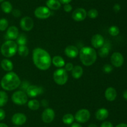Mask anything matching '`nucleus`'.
I'll use <instances>...</instances> for the list:
<instances>
[{"instance_id":"1","label":"nucleus","mask_w":127,"mask_h":127,"mask_svg":"<svg viewBox=\"0 0 127 127\" xmlns=\"http://www.w3.org/2000/svg\"><path fill=\"white\" fill-rule=\"evenodd\" d=\"M32 60L36 67L41 70H47L52 64L50 55L47 51L40 47H37L33 49Z\"/></svg>"},{"instance_id":"2","label":"nucleus","mask_w":127,"mask_h":127,"mask_svg":"<svg viewBox=\"0 0 127 127\" xmlns=\"http://www.w3.org/2000/svg\"><path fill=\"white\" fill-rule=\"evenodd\" d=\"M21 82L19 77L14 72H9L3 76L1 80V86L4 90L12 91L19 87Z\"/></svg>"},{"instance_id":"3","label":"nucleus","mask_w":127,"mask_h":127,"mask_svg":"<svg viewBox=\"0 0 127 127\" xmlns=\"http://www.w3.org/2000/svg\"><path fill=\"white\" fill-rule=\"evenodd\" d=\"M79 59L84 65L91 66L94 64L97 59V52L91 47H84L79 52Z\"/></svg>"},{"instance_id":"4","label":"nucleus","mask_w":127,"mask_h":127,"mask_svg":"<svg viewBox=\"0 0 127 127\" xmlns=\"http://www.w3.org/2000/svg\"><path fill=\"white\" fill-rule=\"evenodd\" d=\"M18 45L12 40H7L4 42L1 47V53L4 57H11L17 52Z\"/></svg>"},{"instance_id":"5","label":"nucleus","mask_w":127,"mask_h":127,"mask_svg":"<svg viewBox=\"0 0 127 127\" xmlns=\"http://www.w3.org/2000/svg\"><path fill=\"white\" fill-rule=\"evenodd\" d=\"M68 79V75L67 71L64 68H58L53 73V80L55 82L59 85H63L65 84Z\"/></svg>"},{"instance_id":"6","label":"nucleus","mask_w":127,"mask_h":127,"mask_svg":"<svg viewBox=\"0 0 127 127\" xmlns=\"http://www.w3.org/2000/svg\"><path fill=\"white\" fill-rule=\"evenodd\" d=\"M12 102L17 105H23L28 102V96L24 91L18 90L15 92L11 97Z\"/></svg>"},{"instance_id":"7","label":"nucleus","mask_w":127,"mask_h":127,"mask_svg":"<svg viewBox=\"0 0 127 127\" xmlns=\"http://www.w3.org/2000/svg\"><path fill=\"white\" fill-rule=\"evenodd\" d=\"M90 117V112L88 110L83 108V109H81L79 110H78L76 113L75 115H74V119L78 123H86L87 122H88L89 120Z\"/></svg>"},{"instance_id":"8","label":"nucleus","mask_w":127,"mask_h":127,"mask_svg":"<svg viewBox=\"0 0 127 127\" xmlns=\"http://www.w3.org/2000/svg\"><path fill=\"white\" fill-rule=\"evenodd\" d=\"M35 16L40 19H46L51 15V11L47 6H39L34 11Z\"/></svg>"},{"instance_id":"9","label":"nucleus","mask_w":127,"mask_h":127,"mask_svg":"<svg viewBox=\"0 0 127 127\" xmlns=\"http://www.w3.org/2000/svg\"><path fill=\"white\" fill-rule=\"evenodd\" d=\"M20 26L21 29L25 31H30L34 26L33 20L29 16H25L21 19L20 21Z\"/></svg>"},{"instance_id":"10","label":"nucleus","mask_w":127,"mask_h":127,"mask_svg":"<svg viewBox=\"0 0 127 127\" xmlns=\"http://www.w3.org/2000/svg\"><path fill=\"white\" fill-rule=\"evenodd\" d=\"M111 64L115 67H120L124 62V58L120 52H115L112 54L110 57Z\"/></svg>"},{"instance_id":"11","label":"nucleus","mask_w":127,"mask_h":127,"mask_svg":"<svg viewBox=\"0 0 127 127\" xmlns=\"http://www.w3.org/2000/svg\"><path fill=\"white\" fill-rule=\"evenodd\" d=\"M55 117V111L51 108H47L42 112V120L44 123H50L53 122Z\"/></svg>"},{"instance_id":"12","label":"nucleus","mask_w":127,"mask_h":127,"mask_svg":"<svg viewBox=\"0 0 127 127\" xmlns=\"http://www.w3.org/2000/svg\"><path fill=\"white\" fill-rule=\"evenodd\" d=\"M87 11L82 7H79L74 10L72 13V18L78 22L83 21L86 18Z\"/></svg>"},{"instance_id":"13","label":"nucleus","mask_w":127,"mask_h":127,"mask_svg":"<svg viewBox=\"0 0 127 127\" xmlns=\"http://www.w3.org/2000/svg\"><path fill=\"white\" fill-rule=\"evenodd\" d=\"M26 91V94L27 95L28 97L33 98V97H36L37 96L41 94L43 92V89H42V88L37 85H31L28 86Z\"/></svg>"},{"instance_id":"14","label":"nucleus","mask_w":127,"mask_h":127,"mask_svg":"<svg viewBox=\"0 0 127 127\" xmlns=\"http://www.w3.org/2000/svg\"><path fill=\"white\" fill-rule=\"evenodd\" d=\"M104 38L102 35L96 34L92 37L91 44L94 48L99 49L104 45Z\"/></svg>"},{"instance_id":"15","label":"nucleus","mask_w":127,"mask_h":127,"mask_svg":"<svg viewBox=\"0 0 127 127\" xmlns=\"http://www.w3.org/2000/svg\"><path fill=\"white\" fill-rule=\"evenodd\" d=\"M11 120L13 124L15 125H22L27 121V117L24 113H16L12 117Z\"/></svg>"},{"instance_id":"16","label":"nucleus","mask_w":127,"mask_h":127,"mask_svg":"<svg viewBox=\"0 0 127 127\" xmlns=\"http://www.w3.org/2000/svg\"><path fill=\"white\" fill-rule=\"evenodd\" d=\"M79 50L75 46H68L64 49V54L69 58H76L79 54Z\"/></svg>"},{"instance_id":"17","label":"nucleus","mask_w":127,"mask_h":127,"mask_svg":"<svg viewBox=\"0 0 127 127\" xmlns=\"http://www.w3.org/2000/svg\"><path fill=\"white\" fill-rule=\"evenodd\" d=\"M19 35V29L16 26H12L7 29L6 31V36L9 40H14L17 38V37Z\"/></svg>"},{"instance_id":"18","label":"nucleus","mask_w":127,"mask_h":127,"mask_svg":"<svg viewBox=\"0 0 127 127\" xmlns=\"http://www.w3.org/2000/svg\"><path fill=\"white\" fill-rule=\"evenodd\" d=\"M117 96V91L114 87H108L105 92V97L109 102H113L115 100Z\"/></svg>"},{"instance_id":"19","label":"nucleus","mask_w":127,"mask_h":127,"mask_svg":"<svg viewBox=\"0 0 127 127\" xmlns=\"http://www.w3.org/2000/svg\"><path fill=\"white\" fill-rule=\"evenodd\" d=\"M109 111L105 108H99L96 111L95 113V118L97 120L100 121H103L109 117Z\"/></svg>"},{"instance_id":"20","label":"nucleus","mask_w":127,"mask_h":127,"mask_svg":"<svg viewBox=\"0 0 127 127\" xmlns=\"http://www.w3.org/2000/svg\"><path fill=\"white\" fill-rule=\"evenodd\" d=\"M46 5L47 7L51 10H58L62 6V4L59 0H47Z\"/></svg>"},{"instance_id":"21","label":"nucleus","mask_w":127,"mask_h":127,"mask_svg":"<svg viewBox=\"0 0 127 127\" xmlns=\"http://www.w3.org/2000/svg\"><path fill=\"white\" fill-rule=\"evenodd\" d=\"M1 68L5 71L7 72H11L13 69V64L10 60L7 59H4L1 62Z\"/></svg>"},{"instance_id":"22","label":"nucleus","mask_w":127,"mask_h":127,"mask_svg":"<svg viewBox=\"0 0 127 127\" xmlns=\"http://www.w3.org/2000/svg\"><path fill=\"white\" fill-rule=\"evenodd\" d=\"M52 63L58 68H62L65 65V61L61 56H55L52 59Z\"/></svg>"},{"instance_id":"23","label":"nucleus","mask_w":127,"mask_h":127,"mask_svg":"<svg viewBox=\"0 0 127 127\" xmlns=\"http://www.w3.org/2000/svg\"><path fill=\"white\" fill-rule=\"evenodd\" d=\"M83 68L80 65H76L73 67V70H71V75L75 79H78L81 78L83 74Z\"/></svg>"},{"instance_id":"24","label":"nucleus","mask_w":127,"mask_h":127,"mask_svg":"<svg viewBox=\"0 0 127 127\" xmlns=\"http://www.w3.org/2000/svg\"><path fill=\"white\" fill-rule=\"evenodd\" d=\"M1 8L4 13L9 14L12 12V5L9 1H3L1 4Z\"/></svg>"},{"instance_id":"25","label":"nucleus","mask_w":127,"mask_h":127,"mask_svg":"<svg viewBox=\"0 0 127 127\" xmlns=\"http://www.w3.org/2000/svg\"><path fill=\"white\" fill-rule=\"evenodd\" d=\"M27 106L32 110H37L40 107V102L35 99L31 100L27 102Z\"/></svg>"},{"instance_id":"26","label":"nucleus","mask_w":127,"mask_h":127,"mask_svg":"<svg viewBox=\"0 0 127 127\" xmlns=\"http://www.w3.org/2000/svg\"><path fill=\"white\" fill-rule=\"evenodd\" d=\"M17 52L21 57H25L28 56L29 50L28 47L26 46H26H19L17 48Z\"/></svg>"},{"instance_id":"27","label":"nucleus","mask_w":127,"mask_h":127,"mask_svg":"<svg viewBox=\"0 0 127 127\" xmlns=\"http://www.w3.org/2000/svg\"><path fill=\"white\" fill-rule=\"evenodd\" d=\"M63 122L66 125H71L74 120V117L71 113H66L63 117Z\"/></svg>"},{"instance_id":"28","label":"nucleus","mask_w":127,"mask_h":127,"mask_svg":"<svg viewBox=\"0 0 127 127\" xmlns=\"http://www.w3.org/2000/svg\"><path fill=\"white\" fill-rule=\"evenodd\" d=\"M109 52H110V50H109V47L104 45L102 47L99 48V51H98V54L100 57L104 58V57H107L108 55L109 54Z\"/></svg>"},{"instance_id":"29","label":"nucleus","mask_w":127,"mask_h":127,"mask_svg":"<svg viewBox=\"0 0 127 127\" xmlns=\"http://www.w3.org/2000/svg\"><path fill=\"white\" fill-rule=\"evenodd\" d=\"M8 101V95L6 92L0 91V107H4Z\"/></svg>"},{"instance_id":"30","label":"nucleus","mask_w":127,"mask_h":127,"mask_svg":"<svg viewBox=\"0 0 127 127\" xmlns=\"http://www.w3.org/2000/svg\"><path fill=\"white\" fill-rule=\"evenodd\" d=\"M27 42V37L25 34H19L17 38L16 39V43L19 46H26Z\"/></svg>"},{"instance_id":"31","label":"nucleus","mask_w":127,"mask_h":127,"mask_svg":"<svg viewBox=\"0 0 127 127\" xmlns=\"http://www.w3.org/2000/svg\"><path fill=\"white\" fill-rule=\"evenodd\" d=\"M109 33L112 36H117L120 33V29L116 26H112L109 29Z\"/></svg>"},{"instance_id":"32","label":"nucleus","mask_w":127,"mask_h":127,"mask_svg":"<svg viewBox=\"0 0 127 127\" xmlns=\"http://www.w3.org/2000/svg\"><path fill=\"white\" fill-rule=\"evenodd\" d=\"M9 22L6 19L1 18L0 19V31H4L5 30L8 28Z\"/></svg>"},{"instance_id":"33","label":"nucleus","mask_w":127,"mask_h":127,"mask_svg":"<svg viewBox=\"0 0 127 127\" xmlns=\"http://www.w3.org/2000/svg\"><path fill=\"white\" fill-rule=\"evenodd\" d=\"M99 15V12L96 9H91L87 12V16L91 19H95Z\"/></svg>"},{"instance_id":"34","label":"nucleus","mask_w":127,"mask_h":127,"mask_svg":"<svg viewBox=\"0 0 127 127\" xmlns=\"http://www.w3.org/2000/svg\"><path fill=\"white\" fill-rule=\"evenodd\" d=\"M113 68L112 67V65H110V64H105L104 65V66L103 67V70L104 72L107 73H109L112 71Z\"/></svg>"},{"instance_id":"35","label":"nucleus","mask_w":127,"mask_h":127,"mask_svg":"<svg viewBox=\"0 0 127 127\" xmlns=\"http://www.w3.org/2000/svg\"><path fill=\"white\" fill-rule=\"evenodd\" d=\"M12 16H14V17H19L21 16V12L19 9H12Z\"/></svg>"},{"instance_id":"36","label":"nucleus","mask_w":127,"mask_h":127,"mask_svg":"<svg viewBox=\"0 0 127 127\" xmlns=\"http://www.w3.org/2000/svg\"><path fill=\"white\" fill-rule=\"evenodd\" d=\"M63 9H64V11L66 12H69L72 11L73 9V7H72V6L70 4H65L63 6Z\"/></svg>"},{"instance_id":"37","label":"nucleus","mask_w":127,"mask_h":127,"mask_svg":"<svg viewBox=\"0 0 127 127\" xmlns=\"http://www.w3.org/2000/svg\"><path fill=\"white\" fill-rule=\"evenodd\" d=\"M73 67H74V65H73V64L71 63V62H68L66 64L64 65V69L66 71H71V72Z\"/></svg>"},{"instance_id":"38","label":"nucleus","mask_w":127,"mask_h":127,"mask_svg":"<svg viewBox=\"0 0 127 127\" xmlns=\"http://www.w3.org/2000/svg\"><path fill=\"white\" fill-rule=\"evenodd\" d=\"M100 127H114L112 123L110 122H104L101 124Z\"/></svg>"},{"instance_id":"39","label":"nucleus","mask_w":127,"mask_h":127,"mask_svg":"<svg viewBox=\"0 0 127 127\" xmlns=\"http://www.w3.org/2000/svg\"><path fill=\"white\" fill-rule=\"evenodd\" d=\"M6 117V113L3 109L0 108V121L3 120Z\"/></svg>"},{"instance_id":"40","label":"nucleus","mask_w":127,"mask_h":127,"mask_svg":"<svg viewBox=\"0 0 127 127\" xmlns=\"http://www.w3.org/2000/svg\"><path fill=\"white\" fill-rule=\"evenodd\" d=\"M113 9H114V10L115 12H117L120 11V9H121V7H120V5L119 4H115L114 6Z\"/></svg>"},{"instance_id":"41","label":"nucleus","mask_w":127,"mask_h":127,"mask_svg":"<svg viewBox=\"0 0 127 127\" xmlns=\"http://www.w3.org/2000/svg\"><path fill=\"white\" fill-rule=\"evenodd\" d=\"M60 2H61V4H69L71 1H72V0H59Z\"/></svg>"},{"instance_id":"42","label":"nucleus","mask_w":127,"mask_h":127,"mask_svg":"<svg viewBox=\"0 0 127 127\" xmlns=\"http://www.w3.org/2000/svg\"><path fill=\"white\" fill-rule=\"evenodd\" d=\"M71 127H82V126L78 123H72Z\"/></svg>"},{"instance_id":"43","label":"nucleus","mask_w":127,"mask_h":127,"mask_svg":"<svg viewBox=\"0 0 127 127\" xmlns=\"http://www.w3.org/2000/svg\"><path fill=\"white\" fill-rule=\"evenodd\" d=\"M115 127H127V124H125V123H120V124H119L118 125H117Z\"/></svg>"},{"instance_id":"44","label":"nucleus","mask_w":127,"mask_h":127,"mask_svg":"<svg viewBox=\"0 0 127 127\" xmlns=\"http://www.w3.org/2000/svg\"><path fill=\"white\" fill-rule=\"evenodd\" d=\"M123 97H124V98H125V100H127V90L124 91V93H123Z\"/></svg>"},{"instance_id":"45","label":"nucleus","mask_w":127,"mask_h":127,"mask_svg":"<svg viewBox=\"0 0 127 127\" xmlns=\"http://www.w3.org/2000/svg\"><path fill=\"white\" fill-rule=\"evenodd\" d=\"M0 127H8V126L6 124L3 123H0Z\"/></svg>"},{"instance_id":"46","label":"nucleus","mask_w":127,"mask_h":127,"mask_svg":"<svg viewBox=\"0 0 127 127\" xmlns=\"http://www.w3.org/2000/svg\"><path fill=\"white\" fill-rule=\"evenodd\" d=\"M88 127H98L95 124H90L89 126H88Z\"/></svg>"},{"instance_id":"47","label":"nucleus","mask_w":127,"mask_h":127,"mask_svg":"<svg viewBox=\"0 0 127 127\" xmlns=\"http://www.w3.org/2000/svg\"><path fill=\"white\" fill-rule=\"evenodd\" d=\"M4 1V0H0V2H3Z\"/></svg>"},{"instance_id":"48","label":"nucleus","mask_w":127,"mask_h":127,"mask_svg":"<svg viewBox=\"0 0 127 127\" xmlns=\"http://www.w3.org/2000/svg\"></svg>"}]
</instances>
